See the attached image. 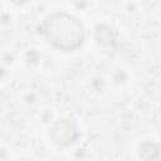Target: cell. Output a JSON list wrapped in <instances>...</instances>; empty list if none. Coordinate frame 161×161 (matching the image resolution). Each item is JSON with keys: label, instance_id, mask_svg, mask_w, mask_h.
<instances>
[{"label": "cell", "instance_id": "obj_1", "mask_svg": "<svg viewBox=\"0 0 161 161\" xmlns=\"http://www.w3.org/2000/svg\"><path fill=\"white\" fill-rule=\"evenodd\" d=\"M44 33L48 40L62 50H73L84 38L82 24L68 14H54L44 23Z\"/></svg>", "mask_w": 161, "mask_h": 161}]
</instances>
